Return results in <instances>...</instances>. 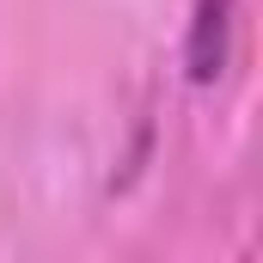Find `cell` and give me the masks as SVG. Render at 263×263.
Instances as JSON below:
<instances>
[{
  "label": "cell",
  "instance_id": "6da1fadb",
  "mask_svg": "<svg viewBox=\"0 0 263 263\" xmlns=\"http://www.w3.org/2000/svg\"><path fill=\"white\" fill-rule=\"evenodd\" d=\"M227 43H233V0H196L190 12V80L208 86L227 67Z\"/></svg>",
  "mask_w": 263,
  "mask_h": 263
}]
</instances>
